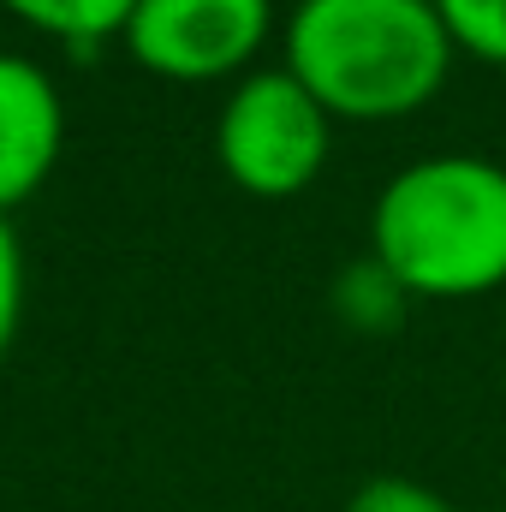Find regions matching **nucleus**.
<instances>
[{"label": "nucleus", "mask_w": 506, "mask_h": 512, "mask_svg": "<svg viewBox=\"0 0 506 512\" xmlns=\"http://www.w3.org/2000/svg\"><path fill=\"white\" fill-rule=\"evenodd\" d=\"M453 36L435 0H298L286 72L340 120L417 114L447 84Z\"/></svg>", "instance_id": "nucleus-1"}, {"label": "nucleus", "mask_w": 506, "mask_h": 512, "mask_svg": "<svg viewBox=\"0 0 506 512\" xmlns=\"http://www.w3.org/2000/svg\"><path fill=\"white\" fill-rule=\"evenodd\" d=\"M18 310H24V251H18V233L0 215V352L18 334Z\"/></svg>", "instance_id": "nucleus-9"}, {"label": "nucleus", "mask_w": 506, "mask_h": 512, "mask_svg": "<svg viewBox=\"0 0 506 512\" xmlns=\"http://www.w3.org/2000/svg\"><path fill=\"white\" fill-rule=\"evenodd\" d=\"M215 149L233 185L256 197H292L328 161V108L292 72H251L221 108Z\"/></svg>", "instance_id": "nucleus-3"}, {"label": "nucleus", "mask_w": 506, "mask_h": 512, "mask_svg": "<svg viewBox=\"0 0 506 512\" xmlns=\"http://www.w3.org/2000/svg\"><path fill=\"white\" fill-rule=\"evenodd\" d=\"M60 137L66 114L48 72L30 66L24 54H0V209L24 203L48 179Z\"/></svg>", "instance_id": "nucleus-5"}, {"label": "nucleus", "mask_w": 506, "mask_h": 512, "mask_svg": "<svg viewBox=\"0 0 506 512\" xmlns=\"http://www.w3.org/2000/svg\"><path fill=\"white\" fill-rule=\"evenodd\" d=\"M346 512H459L447 495H435L429 483H411V477H370Z\"/></svg>", "instance_id": "nucleus-8"}, {"label": "nucleus", "mask_w": 506, "mask_h": 512, "mask_svg": "<svg viewBox=\"0 0 506 512\" xmlns=\"http://www.w3.org/2000/svg\"><path fill=\"white\" fill-rule=\"evenodd\" d=\"M447 36L489 66H506V0H435Z\"/></svg>", "instance_id": "nucleus-7"}, {"label": "nucleus", "mask_w": 506, "mask_h": 512, "mask_svg": "<svg viewBox=\"0 0 506 512\" xmlns=\"http://www.w3.org/2000/svg\"><path fill=\"white\" fill-rule=\"evenodd\" d=\"M6 6H12L18 18H30L36 30L66 36L72 48H90V42L126 30L131 12H137V0H6Z\"/></svg>", "instance_id": "nucleus-6"}, {"label": "nucleus", "mask_w": 506, "mask_h": 512, "mask_svg": "<svg viewBox=\"0 0 506 512\" xmlns=\"http://www.w3.org/2000/svg\"><path fill=\"white\" fill-rule=\"evenodd\" d=\"M376 262L423 298H477L506 280V167L435 155L376 197Z\"/></svg>", "instance_id": "nucleus-2"}, {"label": "nucleus", "mask_w": 506, "mask_h": 512, "mask_svg": "<svg viewBox=\"0 0 506 512\" xmlns=\"http://www.w3.org/2000/svg\"><path fill=\"white\" fill-rule=\"evenodd\" d=\"M268 0H137L126 24L131 54L161 78H227L268 36Z\"/></svg>", "instance_id": "nucleus-4"}]
</instances>
